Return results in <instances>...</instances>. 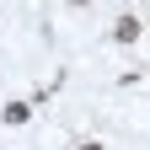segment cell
Here are the masks:
<instances>
[{
	"label": "cell",
	"mask_w": 150,
	"mask_h": 150,
	"mask_svg": "<svg viewBox=\"0 0 150 150\" xmlns=\"http://www.w3.org/2000/svg\"><path fill=\"white\" fill-rule=\"evenodd\" d=\"M112 38H118V43H134V38H139V16H118Z\"/></svg>",
	"instance_id": "cell-1"
},
{
	"label": "cell",
	"mask_w": 150,
	"mask_h": 150,
	"mask_svg": "<svg viewBox=\"0 0 150 150\" xmlns=\"http://www.w3.org/2000/svg\"><path fill=\"white\" fill-rule=\"evenodd\" d=\"M6 123H27V102H11L6 107Z\"/></svg>",
	"instance_id": "cell-2"
},
{
	"label": "cell",
	"mask_w": 150,
	"mask_h": 150,
	"mask_svg": "<svg viewBox=\"0 0 150 150\" xmlns=\"http://www.w3.org/2000/svg\"><path fill=\"white\" fill-rule=\"evenodd\" d=\"M81 150H102V145H81Z\"/></svg>",
	"instance_id": "cell-3"
},
{
	"label": "cell",
	"mask_w": 150,
	"mask_h": 150,
	"mask_svg": "<svg viewBox=\"0 0 150 150\" xmlns=\"http://www.w3.org/2000/svg\"><path fill=\"white\" fill-rule=\"evenodd\" d=\"M75 6H86V0H75Z\"/></svg>",
	"instance_id": "cell-4"
}]
</instances>
